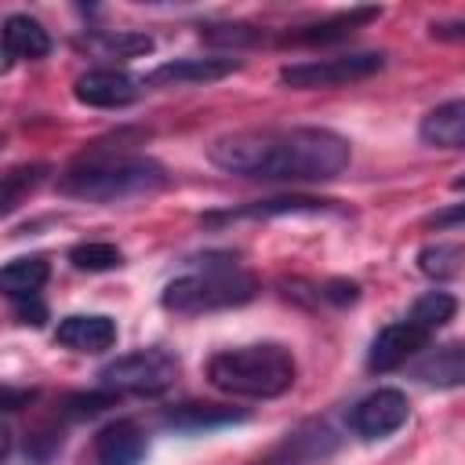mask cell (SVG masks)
Instances as JSON below:
<instances>
[{"instance_id":"cell-1","label":"cell","mask_w":465,"mask_h":465,"mask_svg":"<svg viewBox=\"0 0 465 465\" xmlns=\"http://www.w3.org/2000/svg\"><path fill=\"white\" fill-rule=\"evenodd\" d=\"M207 160L243 178L327 182L349 167L352 145L331 127H265L214 138L207 145Z\"/></svg>"},{"instance_id":"cell-2","label":"cell","mask_w":465,"mask_h":465,"mask_svg":"<svg viewBox=\"0 0 465 465\" xmlns=\"http://www.w3.org/2000/svg\"><path fill=\"white\" fill-rule=\"evenodd\" d=\"M167 182L171 178H167L163 163H156L153 156H138V153H91V156L76 160L62 174L58 189L65 196H76V200L116 203V200L160 193Z\"/></svg>"},{"instance_id":"cell-3","label":"cell","mask_w":465,"mask_h":465,"mask_svg":"<svg viewBox=\"0 0 465 465\" xmlns=\"http://www.w3.org/2000/svg\"><path fill=\"white\" fill-rule=\"evenodd\" d=\"M298 378V363L291 349L276 341H254L240 349H222L207 360V381L229 396L247 400H276Z\"/></svg>"},{"instance_id":"cell-4","label":"cell","mask_w":465,"mask_h":465,"mask_svg":"<svg viewBox=\"0 0 465 465\" xmlns=\"http://www.w3.org/2000/svg\"><path fill=\"white\" fill-rule=\"evenodd\" d=\"M254 294H258V280L247 269H240L232 254H207L200 258V269L174 276L163 287L160 305L178 316H196V312L243 305Z\"/></svg>"},{"instance_id":"cell-5","label":"cell","mask_w":465,"mask_h":465,"mask_svg":"<svg viewBox=\"0 0 465 465\" xmlns=\"http://www.w3.org/2000/svg\"><path fill=\"white\" fill-rule=\"evenodd\" d=\"M174 374H178V356L160 349V345H149V349H138V352L109 360L98 371V385L105 392H113V396H120V392L156 396V392L174 385Z\"/></svg>"},{"instance_id":"cell-6","label":"cell","mask_w":465,"mask_h":465,"mask_svg":"<svg viewBox=\"0 0 465 465\" xmlns=\"http://www.w3.org/2000/svg\"><path fill=\"white\" fill-rule=\"evenodd\" d=\"M385 69L381 51H360V54H334V58H312V62H291L280 69V84L294 91H320V87H341L367 80Z\"/></svg>"},{"instance_id":"cell-7","label":"cell","mask_w":465,"mask_h":465,"mask_svg":"<svg viewBox=\"0 0 465 465\" xmlns=\"http://www.w3.org/2000/svg\"><path fill=\"white\" fill-rule=\"evenodd\" d=\"M407 414H411V407H407V396L400 389H374L352 403L349 429L360 440H381V436L396 432L407 421Z\"/></svg>"},{"instance_id":"cell-8","label":"cell","mask_w":465,"mask_h":465,"mask_svg":"<svg viewBox=\"0 0 465 465\" xmlns=\"http://www.w3.org/2000/svg\"><path fill=\"white\" fill-rule=\"evenodd\" d=\"M138 84L142 80H134L124 69H87L76 76L73 98L80 105H91V109H124L142 94Z\"/></svg>"},{"instance_id":"cell-9","label":"cell","mask_w":465,"mask_h":465,"mask_svg":"<svg viewBox=\"0 0 465 465\" xmlns=\"http://www.w3.org/2000/svg\"><path fill=\"white\" fill-rule=\"evenodd\" d=\"M429 331L425 327H418L414 320H396V323H389V327H381L378 334H374V341H371V352H367V367L371 371H396V367H403L411 356H418L425 345H429Z\"/></svg>"},{"instance_id":"cell-10","label":"cell","mask_w":465,"mask_h":465,"mask_svg":"<svg viewBox=\"0 0 465 465\" xmlns=\"http://www.w3.org/2000/svg\"><path fill=\"white\" fill-rule=\"evenodd\" d=\"M54 341L73 352H105L116 345V320L102 312H76L54 327Z\"/></svg>"},{"instance_id":"cell-11","label":"cell","mask_w":465,"mask_h":465,"mask_svg":"<svg viewBox=\"0 0 465 465\" xmlns=\"http://www.w3.org/2000/svg\"><path fill=\"white\" fill-rule=\"evenodd\" d=\"M91 454H94V465H138L145 458V432L131 418L109 421L98 429Z\"/></svg>"},{"instance_id":"cell-12","label":"cell","mask_w":465,"mask_h":465,"mask_svg":"<svg viewBox=\"0 0 465 465\" xmlns=\"http://www.w3.org/2000/svg\"><path fill=\"white\" fill-rule=\"evenodd\" d=\"M240 62L236 58H174L156 65L142 84L149 87H182V84H211L222 80L229 73H236Z\"/></svg>"},{"instance_id":"cell-13","label":"cell","mask_w":465,"mask_h":465,"mask_svg":"<svg viewBox=\"0 0 465 465\" xmlns=\"http://www.w3.org/2000/svg\"><path fill=\"white\" fill-rule=\"evenodd\" d=\"M418 134H421L425 145H436V149H461V145H465V102H461V98H450V102L429 109V113L421 116Z\"/></svg>"},{"instance_id":"cell-14","label":"cell","mask_w":465,"mask_h":465,"mask_svg":"<svg viewBox=\"0 0 465 465\" xmlns=\"http://www.w3.org/2000/svg\"><path fill=\"white\" fill-rule=\"evenodd\" d=\"M381 15V7H352V11H338L316 25H302L294 33H287L283 40L287 44H334V40H345L349 33H356L360 25L374 22Z\"/></svg>"},{"instance_id":"cell-15","label":"cell","mask_w":465,"mask_h":465,"mask_svg":"<svg viewBox=\"0 0 465 465\" xmlns=\"http://www.w3.org/2000/svg\"><path fill=\"white\" fill-rule=\"evenodd\" d=\"M51 276V265L44 254H22V258H11L7 265H0V294L11 298V302H22V298H36L40 287L47 283Z\"/></svg>"},{"instance_id":"cell-16","label":"cell","mask_w":465,"mask_h":465,"mask_svg":"<svg viewBox=\"0 0 465 465\" xmlns=\"http://www.w3.org/2000/svg\"><path fill=\"white\" fill-rule=\"evenodd\" d=\"M0 40H4V47H7L11 58L36 62V58H44L51 51L47 29L36 18H29V15H7L4 18V29H0Z\"/></svg>"},{"instance_id":"cell-17","label":"cell","mask_w":465,"mask_h":465,"mask_svg":"<svg viewBox=\"0 0 465 465\" xmlns=\"http://www.w3.org/2000/svg\"><path fill=\"white\" fill-rule=\"evenodd\" d=\"M334 200H316V196H272V200H258V203H247V207H236V211H225V214H207L203 222L214 225V222H232V218H272V214H312V211H331Z\"/></svg>"},{"instance_id":"cell-18","label":"cell","mask_w":465,"mask_h":465,"mask_svg":"<svg viewBox=\"0 0 465 465\" xmlns=\"http://www.w3.org/2000/svg\"><path fill=\"white\" fill-rule=\"evenodd\" d=\"M418 378L429 381V385H440V389H458L461 378H465V352L458 341L450 345H440L421 367H418Z\"/></svg>"},{"instance_id":"cell-19","label":"cell","mask_w":465,"mask_h":465,"mask_svg":"<svg viewBox=\"0 0 465 465\" xmlns=\"http://www.w3.org/2000/svg\"><path fill=\"white\" fill-rule=\"evenodd\" d=\"M461 262H465V251L458 240H436L418 251V269L429 280H454L461 272Z\"/></svg>"},{"instance_id":"cell-20","label":"cell","mask_w":465,"mask_h":465,"mask_svg":"<svg viewBox=\"0 0 465 465\" xmlns=\"http://www.w3.org/2000/svg\"><path fill=\"white\" fill-rule=\"evenodd\" d=\"M47 174V163H22L0 174V214H11Z\"/></svg>"},{"instance_id":"cell-21","label":"cell","mask_w":465,"mask_h":465,"mask_svg":"<svg viewBox=\"0 0 465 465\" xmlns=\"http://www.w3.org/2000/svg\"><path fill=\"white\" fill-rule=\"evenodd\" d=\"M243 414L232 407H214V403H182L174 411L163 414L167 425L174 429H211V425H225V421H240Z\"/></svg>"},{"instance_id":"cell-22","label":"cell","mask_w":465,"mask_h":465,"mask_svg":"<svg viewBox=\"0 0 465 465\" xmlns=\"http://www.w3.org/2000/svg\"><path fill=\"white\" fill-rule=\"evenodd\" d=\"M69 262L73 269L80 272H109V269H120L124 265V254L116 243H102V240H87V243H76L69 251Z\"/></svg>"},{"instance_id":"cell-23","label":"cell","mask_w":465,"mask_h":465,"mask_svg":"<svg viewBox=\"0 0 465 465\" xmlns=\"http://www.w3.org/2000/svg\"><path fill=\"white\" fill-rule=\"evenodd\" d=\"M454 312H458L454 294H447V291H429V294H421V298L414 302V309H411V316H407V320H414L418 327H425V331L432 334L436 327L450 323V320H454Z\"/></svg>"},{"instance_id":"cell-24","label":"cell","mask_w":465,"mask_h":465,"mask_svg":"<svg viewBox=\"0 0 465 465\" xmlns=\"http://www.w3.org/2000/svg\"><path fill=\"white\" fill-rule=\"evenodd\" d=\"M98 47L109 58H138V54L153 51V36H145V33H105L98 40Z\"/></svg>"},{"instance_id":"cell-25","label":"cell","mask_w":465,"mask_h":465,"mask_svg":"<svg viewBox=\"0 0 465 465\" xmlns=\"http://www.w3.org/2000/svg\"><path fill=\"white\" fill-rule=\"evenodd\" d=\"M200 36L211 44H225V47H247L262 40V33L251 25H200Z\"/></svg>"},{"instance_id":"cell-26","label":"cell","mask_w":465,"mask_h":465,"mask_svg":"<svg viewBox=\"0 0 465 465\" xmlns=\"http://www.w3.org/2000/svg\"><path fill=\"white\" fill-rule=\"evenodd\" d=\"M113 400H116V396L105 392V389H102V392H91V396H73V400H69V414H73V418H87V414L105 411Z\"/></svg>"},{"instance_id":"cell-27","label":"cell","mask_w":465,"mask_h":465,"mask_svg":"<svg viewBox=\"0 0 465 465\" xmlns=\"http://www.w3.org/2000/svg\"><path fill=\"white\" fill-rule=\"evenodd\" d=\"M33 389H15V385H0V411H22L33 403Z\"/></svg>"},{"instance_id":"cell-28","label":"cell","mask_w":465,"mask_h":465,"mask_svg":"<svg viewBox=\"0 0 465 465\" xmlns=\"http://www.w3.org/2000/svg\"><path fill=\"white\" fill-rule=\"evenodd\" d=\"M320 294H323V298H331V302H338V305H349V302H356L360 287H356L352 280H331Z\"/></svg>"},{"instance_id":"cell-29","label":"cell","mask_w":465,"mask_h":465,"mask_svg":"<svg viewBox=\"0 0 465 465\" xmlns=\"http://www.w3.org/2000/svg\"><path fill=\"white\" fill-rule=\"evenodd\" d=\"M18 316H22V323L40 327V323H44V305H40L36 298H22V302H18Z\"/></svg>"},{"instance_id":"cell-30","label":"cell","mask_w":465,"mask_h":465,"mask_svg":"<svg viewBox=\"0 0 465 465\" xmlns=\"http://www.w3.org/2000/svg\"><path fill=\"white\" fill-rule=\"evenodd\" d=\"M429 222H432L436 229H440V225H454V229H458V222H461V207L454 203L450 211H443V214H436V218H429Z\"/></svg>"},{"instance_id":"cell-31","label":"cell","mask_w":465,"mask_h":465,"mask_svg":"<svg viewBox=\"0 0 465 465\" xmlns=\"http://www.w3.org/2000/svg\"><path fill=\"white\" fill-rule=\"evenodd\" d=\"M11 447H15V436H11V429L0 421V461L11 454Z\"/></svg>"},{"instance_id":"cell-32","label":"cell","mask_w":465,"mask_h":465,"mask_svg":"<svg viewBox=\"0 0 465 465\" xmlns=\"http://www.w3.org/2000/svg\"><path fill=\"white\" fill-rule=\"evenodd\" d=\"M11 62H15V58L7 54V47H4V40H0V73H7V69H11Z\"/></svg>"}]
</instances>
